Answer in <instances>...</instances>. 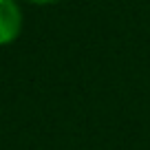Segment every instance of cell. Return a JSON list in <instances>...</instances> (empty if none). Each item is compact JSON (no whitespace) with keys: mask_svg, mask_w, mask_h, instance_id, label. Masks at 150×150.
<instances>
[{"mask_svg":"<svg viewBox=\"0 0 150 150\" xmlns=\"http://www.w3.org/2000/svg\"><path fill=\"white\" fill-rule=\"evenodd\" d=\"M24 2H31V5H53L57 0H24Z\"/></svg>","mask_w":150,"mask_h":150,"instance_id":"obj_2","label":"cell"},{"mask_svg":"<svg viewBox=\"0 0 150 150\" xmlns=\"http://www.w3.org/2000/svg\"><path fill=\"white\" fill-rule=\"evenodd\" d=\"M24 13L18 0H0V47H9L20 38Z\"/></svg>","mask_w":150,"mask_h":150,"instance_id":"obj_1","label":"cell"}]
</instances>
